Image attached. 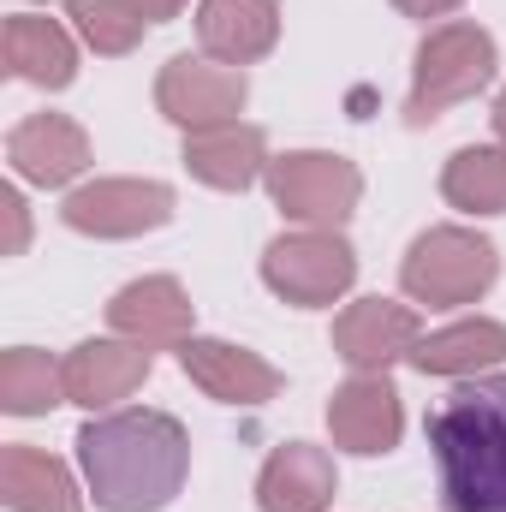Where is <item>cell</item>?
Wrapping results in <instances>:
<instances>
[{"label": "cell", "instance_id": "cell-1", "mask_svg": "<svg viewBox=\"0 0 506 512\" xmlns=\"http://www.w3.org/2000/svg\"><path fill=\"white\" fill-rule=\"evenodd\" d=\"M78 465L102 512H161L191 477V435L167 411H114L78 429Z\"/></svg>", "mask_w": 506, "mask_h": 512}, {"label": "cell", "instance_id": "cell-2", "mask_svg": "<svg viewBox=\"0 0 506 512\" xmlns=\"http://www.w3.org/2000/svg\"><path fill=\"white\" fill-rule=\"evenodd\" d=\"M447 512H506V376H471L429 411Z\"/></svg>", "mask_w": 506, "mask_h": 512}, {"label": "cell", "instance_id": "cell-3", "mask_svg": "<svg viewBox=\"0 0 506 512\" xmlns=\"http://www.w3.org/2000/svg\"><path fill=\"white\" fill-rule=\"evenodd\" d=\"M495 66H501V54H495V36H489L483 24H465V18L435 24V30L417 42L405 120H411V126L441 120L447 108H459V102H471L477 90H489V84H495Z\"/></svg>", "mask_w": 506, "mask_h": 512}, {"label": "cell", "instance_id": "cell-4", "mask_svg": "<svg viewBox=\"0 0 506 512\" xmlns=\"http://www.w3.org/2000/svg\"><path fill=\"white\" fill-rule=\"evenodd\" d=\"M501 274V251L471 233V227H429L405 262H399V286L405 298L429 304V310H453V304H477Z\"/></svg>", "mask_w": 506, "mask_h": 512}, {"label": "cell", "instance_id": "cell-5", "mask_svg": "<svg viewBox=\"0 0 506 512\" xmlns=\"http://www.w3.org/2000/svg\"><path fill=\"white\" fill-rule=\"evenodd\" d=\"M268 197L286 221H304V227H346L358 197H364V173L358 161L346 155H328V149H292V155H274L268 161Z\"/></svg>", "mask_w": 506, "mask_h": 512}, {"label": "cell", "instance_id": "cell-6", "mask_svg": "<svg viewBox=\"0 0 506 512\" xmlns=\"http://www.w3.org/2000/svg\"><path fill=\"white\" fill-rule=\"evenodd\" d=\"M262 280H268L274 298H286L298 310H322V304L352 292L358 251L334 227H298V233H280L262 251Z\"/></svg>", "mask_w": 506, "mask_h": 512}, {"label": "cell", "instance_id": "cell-7", "mask_svg": "<svg viewBox=\"0 0 506 512\" xmlns=\"http://www.w3.org/2000/svg\"><path fill=\"white\" fill-rule=\"evenodd\" d=\"M245 66H221V60H197V54H173L155 78V108L179 131H215L233 126L245 114Z\"/></svg>", "mask_w": 506, "mask_h": 512}, {"label": "cell", "instance_id": "cell-8", "mask_svg": "<svg viewBox=\"0 0 506 512\" xmlns=\"http://www.w3.org/2000/svg\"><path fill=\"white\" fill-rule=\"evenodd\" d=\"M60 221L72 233H90V239H137V233H155L173 221V185H161V179H96V185H78L66 197Z\"/></svg>", "mask_w": 506, "mask_h": 512}, {"label": "cell", "instance_id": "cell-9", "mask_svg": "<svg viewBox=\"0 0 506 512\" xmlns=\"http://www.w3.org/2000/svg\"><path fill=\"white\" fill-rule=\"evenodd\" d=\"M423 340L417 310L393 304V298H358L334 316V352L358 370V376H387V364L411 358V346Z\"/></svg>", "mask_w": 506, "mask_h": 512}, {"label": "cell", "instance_id": "cell-10", "mask_svg": "<svg viewBox=\"0 0 506 512\" xmlns=\"http://www.w3.org/2000/svg\"><path fill=\"white\" fill-rule=\"evenodd\" d=\"M179 370L203 387L209 399L245 405V411L268 405V399L280 393V370H274L268 358L245 352V346H233V340H203V334H191V340L179 346Z\"/></svg>", "mask_w": 506, "mask_h": 512}, {"label": "cell", "instance_id": "cell-11", "mask_svg": "<svg viewBox=\"0 0 506 512\" xmlns=\"http://www.w3.org/2000/svg\"><path fill=\"white\" fill-rule=\"evenodd\" d=\"M399 429H405V411H399V393L387 376H352L346 387H334L328 399V435L334 447L358 453V459H376L399 447Z\"/></svg>", "mask_w": 506, "mask_h": 512}, {"label": "cell", "instance_id": "cell-12", "mask_svg": "<svg viewBox=\"0 0 506 512\" xmlns=\"http://www.w3.org/2000/svg\"><path fill=\"white\" fill-rule=\"evenodd\" d=\"M6 161H12L18 179H30L42 191H60L90 167V137L66 114H30L6 137Z\"/></svg>", "mask_w": 506, "mask_h": 512}, {"label": "cell", "instance_id": "cell-13", "mask_svg": "<svg viewBox=\"0 0 506 512\" xmlns=\"http://www.w3.org/2000/svg\"><path fill=\"white\" fill-rule=\"evenodd\" d=\"M191 322H197V310L173 274H143V280L120 286L108 304V328L137 346H185Z\"/></svg>", "mask_w": 506, "mask_h": 512}, {"label": "cell", "instance_id": "cell-14", "mask_svg": "<svg viewBox=\"0 0 506 512\" xmlns=\"http://www.w3.org/2000/svg\"><path fill=\"white\" fill-rule=\"evenodd\" d=\"M60 376H66V399L84 405V411H108L120 405L126 393L149 382V346L137 340H84L60 358Z\"/></svg>", "mask_w": 506, "mask_h": 512}, {"label": "cell", "instance_id": "cell-15", "mask_svg": "<svg viewBox=\"0 0 506 512\" xmlns=\"http://www.w3.org/2000/svg\"><path fill=\"white\" fill-rule=\"evenodd\" d=\"M197 42L221 66H256L280 42V0H203Z\"/></svg>", "mask_w": 506, "mask_h": 512}, {"label": "cell", "instance_id": "cell-16", "mask_svg": "<svg viewBox=\"0 0 506 512\" xmlns=\"http://www.w3.org/2000/svg\"><path fill=\"white\" fill-rule=\"evenodd\" d=\"M334 459L328 447H310V441H286L268 453L262 477H256V507L262 512H322L334 501Z\"/></svg>", "mask_w": 506, "mask_h": 512}, {"label": "cell", "instance_id": "cell-17", "mask_svg": "<svg viewBox=\"0 0 506 512\" xmlns=\"http://www.w3.org/2000/svg\"><path fill=\"white\" fill-rule=\"evenodd\" d=\"M185 167L209 191H251L268 173V137L262 126H215V131H185Z\"/></svg>", "mask_w": 506, "mask_h": 512}, {"label": "cell", "instance_id": "cell-18", "mask_svg": "<svg viewBox=\"0 0 506 512\" xmlns=\"http://www.w3.org/2000/svg\"><path fill=\"white\" fill-rule=\"evenodd\" d=\"M6 72L36 84V90H66L78 78V48L54 18L12 12L6 18Z\"/></svg>", "mask_w": 506, "mask_h": 512}, {"label": "cell", "instance_id": "cell-19", "mask_svg": "<svg viewBox=\"0 0 506 512\" xmlns=\"http://www.w3.org/2000/svg\"><path fill=\"white\" fill-rule=\"evenodd\" d=\"M411 364H417L423 376H465V382H471V376L506 364V322L465 316V322H453V328H441V334H423V340L411 346Z\"/></svg>", "mask_w": 506, "mask_h": 512}, {"label": "cell", "instance_id": "cell-20", "mask_svg": "<svg viewBox=\"0 0 506 512\" xmlns=\"http://www.w3.org/2000/svg\"><path fill=\"white\" fill-rule=\"evenodd\" d=\"M0 501L12 512H84V495L72 483V471L24 441H12L0 453Z\"/></svg>", "mask_w": 506, "mask_h": 512}, {"label": "cell", "instance_id": "cell-21", "mask_svg": "<svg viewBox=\"0 0 506 512\" xmlns=\"http://www.w3.org/2000/svg\"><path fill=\"white\" fill-rule=\"evenodd\" d=\"M441 197L465 215H506V149L471 143L441 167Z\"/></svg>", "mask_w": 506, "mask_h": 512}, {"label": "cell", "instance_id": "cell-22", "mask_svg": "<svg viewBox=\"0 0 506 512\" xmlns=\"http://www.w3.org/2000/svg\"><path fill=\"white\" fill-rule=\"evenodd\" d=\"M60 399H66V376H60V364H54L48 352L12 346V352L0 358V411H12V417H42V411H54Z\"/></svg>", "mask_w": 506, "mask_h": 512}, {"label": "cell", "instance_id": "cell-23", "mask_svg": "<svg viewBox=\"0 0 506 512\" xmlns=\"http://www.w3.org/2000/svg\"><path fill=\"white\" fill-rule=\"evenodd\" d=\"M66 6H72L84 42L96 54H131L143 42V30H149V18H143L137 0H66Z\"/></svg>", "mask_w": 506, "mask_h": 512}, {"label": "cell", "instance_id": "cell-24", "mask_svg": "<svg viewBox=\"0 0 506 512\" xmlns=\"http://www.w3.org/2000/svg\"><path fill=\"white\" fill-rule=\"evenodd\" d=\"M0 215H6V227H12L6 256H18L24 251V233H30V221H24V197H18V191H0Z\"/></svg>", "mask_w": 506, "mask_h": 512}, {"label": "cell", "instance_id": "cell-25", "mask_svg": "<svg viewBox=\"0 0 506 512\" xmlns=\"http://www.w3.org/2000/svg\"><path fill=\"white\" fill-rule=\"evenodd\" d=\"M393 6H399L405 18H447L459 0H393Z\"/></svg>", "mask_w": 506, "mask_h": 512}, {"label": "cell", "instance_id": "cell-26", "mask_svg": "<svg viewBox=\"0 0 506 512\" xmlns=\"http://www.w3.org/2000/svg\"><path fill=\"white\" fill-rule=\"evenodd\" d=\"M137 6H143V18H149V24H167V18H179V6H185V0H137Z\"/></svg>", "mask_w": 506, "mask_h": 512}, {"label": "cell", "instance_id": "cell-27", "mask_svg": "<svg viewBox=\"0 0 506 512\" xmlns=\"http://www.w3.org/2000/svg\"><path fill=\"white\" fill-rule=\"evenodd\" d=\"M495 137H501V149H506V90H501V102H495Z\"/></svg>", "mask_w": 506, "mask_h": 512}]
</instances>
